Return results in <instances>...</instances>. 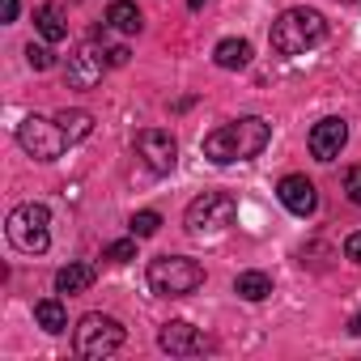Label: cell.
<instances>
[{
    "label": "cell",
    "mask_w": 361,
    "mask_h": 361,
    "mask_svg": "<svg viewBox=\"0 0 361 361\" xmlns=\"http://www.w3.org/2000/svg\"><path fill=\"white\" fill-rule=\"evenodd\" d=\"M9 243L26 255H43L51 247V213L43 204H18L9 213V226H5Z\"/></svg>",
    "instance_id": "obj_5"
},
{
    "label": "cell",
    "mask_w": 361,
    "mask_h": 361,
    "mask_svg": "<svg viewBox=\"0 0 361 361\" xmlns=\"http://www.w3.org/2000/svg\"><path fill=\"white\" fill-rule=\"evenodd\" d=\"M188 5H192V9H200V5H204V0H188Z\"/></svg>",
    "instance_id": "obj_27"
},
{
    "label": "cell",
    "mask_w": 361,
    "mask_h": 361,
    "mask_svg": "<svg viewBox=\"0 0 361 361\" xmlns=\"http://www.w3.org/2000/svg\"><path fill=\"white\" fill-rule=\"evenodd\" d=\"M348 331H353V336H361V310H357V314L348 319Z\"/></svg>",
    "instance_id": "obj_26"
},
{
    "label": "cell",
    "mask_w": 361,
    "mask_h": 361,
    "mask_svg": "<svg viewBox=\"0 0 361 361\" xmlns=\"http://www.w3.org/2000/svg\"><path fill=\"white\" fill-rule=\"evenodd\" d=\"M340 5H357V0H340Z\"/></svg>",
    "instance_id": "obj_28"
},
{
    "label": "cell",
    "mask_w": 361,
    "mask_h": 361,
    "mask_svg": "<svg viewBox=\"0 0 361 361\" xmlns=\"http://www.w3.org/2000/svg\"><path fill=\"white\" fill-rule=\"evenodd\" d=\"M276 196H281V204L293 217H310L319 209V192H314V183H310L306 174H285L281 183H276Z\"/></svg>",
    "instance_id": "obj_12"
},
{
    "label": "cell",
    "mask_w": 361,
    "mask_h": 361,
    "mask_svg": "<svg viewBox=\"0 0 361 361\" xmlns=\"http://www.w3.org/2000/svg\"><path fill=\"white\" fill-rule=\"evenodd\" d=\"M310 153L319 157V161H336L340 157V149L348 145V123L340 119V115H327V119H319L314 128H310Z\"/></svg>",
    "instance_id": "obj_10"
},
{
    "label": "cell",
    "mask_w": 361,
    "mask_h": 361,
    "mask_svg": "<svg viewBox=\"0 0 361 361\" xmlns=\"http://www.w3.org/2000/svg\"><path fill=\"white\" fill-rule=\"evenodd\" d=\"M5 22H18V0H5V13H0Z\"/></svg>",
    "instance_id": "obj_25"
},
{
    "label": "cell",
    "mask_w": 361,
    "mask_h": 361,
    "mask_svg": "<svg viewBox=\"0 0 361 361\" xmlns=\"http://www.w3.org/2000/svg\"><path fill=\"white\" fill-rule=\"evenodd\" d=\"M35 323L43 327V331H64L68 327V310H64V302L60 298H43V302H35Z\"/></svg>",
    "instance_id": "obj_18"
},
{
    "label": "cell",
    "mask_w": 361,
    "mask_h": 361,
    "mask_svg": "<svg viewBox=\"0 0 361 361\" xmlns=\"http://www.w3.org/2000/svg\"><path fill=\"white\" fill-rule=\"evenodd\" d=\"M106 26L119 30V35H140V9L132 5V0H115V5L106 9Z\"/></svg>",
    "instance_id": "obj_15"
},
{
    "label": "cell",
    "mask_w": 361,
    "mask_h": 361,
    "mask_svg": "<svg viewBox=\"0 0 361 361\" xmlns=\"http://www.w3.org/2000/svg\"><path fill=\"white\" fill-rule=\"evenodd\" d=\"M234 217H238L234 196H226V192H204L200 200L188 204L183 226H188L192 238H217V234H226V230L234 226Z\"/></svg>",
    "instance_id": "obj_4"
},
{
    "label": "cell",
    "mask_w": 361,
    "mask_h": 361,
    "mask_svg": "<svg viewBox=\"0 0 361 361\" xmlns=\"http://www.w3.org/2000/svg\"><path fill=\"white\" fill-rule=\"evenodd\" d=\"M344 192H348L353 204H361V166H353V170L344 174Z\"/></svg>",
    "instance_id": "obj_22"
},
{
    "label": "cell",
    "mask_w": 361,
    "mask_h": 361,
    "mask_svg": "<svg viewBox=\"0 0 361 361\" xmlns=\"http://www.w3.org/2000/svg\"><path fill=\"white\" fill-rule=\"evenodd\" d=\"M136 153L145 157V166H149L153 174H170L174 161H178V140H174L166 128H145V132L136 136Z\"/></svg>",
    "instance_id": "obj_8"
},
{
    "label": "cell",
    "mask_w": 361,
    "mask_h": 361,
    "mask_svg": "<svg viewBox=\"0 0 361 361\" xmlns=\"http://www.w3.org/2000/svg\"><path fill=\"white\" fill-rule=\"evenodd\" d=\"M106 64H111V51H98V47H81L77 56H68V85L73 90H94L98 81H102V73H106Z\"/></svg>",
    "instance_id": "obj_9"
},
{
    "label": "cell",
    "mask_w": 361,
    "mask_h": 361,
    "mask_svg": "<svg viewBox=\"0 0 361 361\" xmlns=\"http://www.w3.org/2000/svg\"><path fill=\"white\" fill-rule=\"evenodd\" d=\"M268 140H272V128H268L259 115H243V119H234V123L213 128V132L200 140V153H204L209 161H217V166H234V161L259 157V153L268 149Z\"/></svg>",
    "instance_id": "obj_1"
},
{
    "label": "cell",
    "mask_w": 361,
    "mask_h": 361,
    "mask_svg": "<svg viewBox=\"0 0 361 361\" xmlns=\"http://www.w3.org/2000/svg\"><path fill=\"white\" fill-rule=\"evenodd\" d=\"M56 119H60V128L68 132V140H73V145H77V140H85V136L94 132V115H90V111H60Z\"/></svg>",
    "instance_id": "obj_19"
},
{
    "label": "cell",
    "mask_w": 361,
    "mask_h": 361,
    "mask_svg": "<svg viewBox=\"0 0 361 361\" xmlns=\"http://www.w3.org/2000/svg\"><path fill=\"white\" fill-rule=\"evenodd\" d=\"M26 60H30V68H39V73L51 68V51H47V47H35V43H30V47H26Z\"/></svg>",
    "instance_id": "obj_23"
},
{
    "label": "cell",
    "mask_w": 361,
    "mask_h": 361,
    "mask_svg": "<svg viewBox=\"0 0 361 361\" xmlns=\"http://www.w3.org/2000/svg\"><path fill=\"white\" fill-rule=\"evenodd\" d=\"M102 259H111V264L136 259V234H132V238H119V243H106V247H102Z\"/></svg>",
    "instance_id": "obj_20"
},
{
    "label": "cell",
    "mask_w": 361,
    "mask_h": 361,
    "mask_svg": "<svg viewBox=\"0 0 361 361\" xmlns=\"http://www.w3.org/2000/svg\"><path fill=\"white\" fill-rule=\"evenodd\" d=\"M234 293H238L243 302H264V298L272 293V276H268V272H238V276H234Z\"/></svg>",
    "instance_id": "obj_17"
},
{
    "label": "cell",
    "mask_w": 361,
    "mask_h": 361,
    "mask_svg": "<svg viewBox=\"0 0 361 361\" xmlns=\"http://www.w3.org/2000/svg\"><path fill=\"white\" fill-rule=\"evenodd\" d=\"M18 145L35 157V161H56L73 140L68 132L60 128V119H43V115H30L18 123Z\"/></svg>",
    "instance_id": "obj_6"
},
{
    "label": "cell",
    "mask_w": 361,
    "mask_h": 361,
    "mask_svg": "<svg viewBox=\"0 0 361 361\" xmlns=\"http://www.w3.org/2000/svg\"><path fill=\"white\" fill-rule=\"evenodd\" d=\"M204 285V268L188 255H157L149 264V289L157 298H188Z\"/></svg>",
    "instance_id": "obj_3"
},
{
    "label": "cell",
    "mask_w": 361,
    "mask_h": 361,
    "mask_svg": "<svg viewBox=\"0 0 361 361\" xmlns=\"http://www.w3.org/2000/svg\"><path fill=\"white\" fill-rule=\"evenodd\" d=\"M272 51L293 60V56H306L310 47H319L327 39V22L319 9H285L276 22H272Z\"/></svg>",
    "instance_id": "obj_2"
},
{
    "label": "cell",
    "mask_w": 361,
    "mask_h": 361,
    "mask_svg": "<svg viewBox=\"0 0 361 361\" xmlns=\"http://www.w3.org/2000/svg\"><path fill=\"white\" fill-rule=\"evenodd\" d=\"M94 276H98L94 264H68L56 272V293H85L94 285Z\"/></svg>",
    "instance_id": "obj_14"
},
{
    "label": "cell",
    "mask_w": 361,
    "mask_h": 361,
    "mask_svg": "<svg viewBox=\"0 0 361 361\" xmlns=\"http://www.w3.org/2000/svg\"><path fill=\"white\" fill-rule=\"evenodd\" d=\"M128 226H132V234H136V238H153V234L161 230V217H157L153 209H145V213H136Z\"/></svg>",
    "instance_id": "obj_21"
},
{
    "label": "cell",
    "mask_w": 361,
    "mask_h": 361,
    "mask_svg": "<svg viewBox=\"0 0 361 361\" xmlns=\"http://www.w3.org/2000/svg\"><path fill=\"white\" fill-rule=\"evenodd\" d=\"M35 26H39V35H43L47 43H64V39H68L64 13H60L56 5H39V9H35Z\"/></svg>",
    "instance_id": "obj_16"
},
{
    "label": "cell",
    "mask_w": 361,
    "mask_h": 361,
    "mask_svg": "<svg viewBox=\"0 0 361 361\" xmlns=\"http://www.w3.org/2000/svg\"><path fill=\"white\" fill-rule=\"evenodd\" d=\"M344 255H348L353 264H361V230H357V234H348V243H344Z\"/></svg>",
    "instance_id": "obj_24"
},
{
    "label": "cell",
    "mask_w": 361,
    "mask_h": 361,
    "mask_svg": "<svg viewBox=\"0 0 361 361\" xmlns=\"http://www.w3.org/2000/svg\"><path fill=\"white\" fill-rule=\"evenodd\" d=\"M157 344H161L170 357H196V353H204V336H200V327H192L188 319L161 323V331H157Z\"/></svg>",
    "instance_id": "obj_11"
},
{
    "label": "cell",
    "mask_w": 361,
    "mask_h": 361,
    "mask_svg": "<svg viewBox=\"0 0 361 361\" xmlns=\"http://www.w3.org/2000/svg\"><path fill=\"white\" fill-rule=\"evenodd\" d=\"M213 60H217V68H247L251 64V43L247 39H221L217 47H213Z\"/></svg>",
    "instance_id": "obj_13"
},
{
    "label": "cell",
    "mask_w": 361,
    "mask_h": 361,
    "mask_svg": "<svg viewBox=\"0 0 361 361\" xmlns=\"http://www.w3.org/2000/svg\"><path fill=\"white\" fill-rule=\"evenodd\" d=\"M123 340H128V331L111 314H98L94 310V314H85L77 323V353L81 357H111L115 348H123Z\"/></svg>",
    "instance_id": "obj_7"
}]
</instances>
